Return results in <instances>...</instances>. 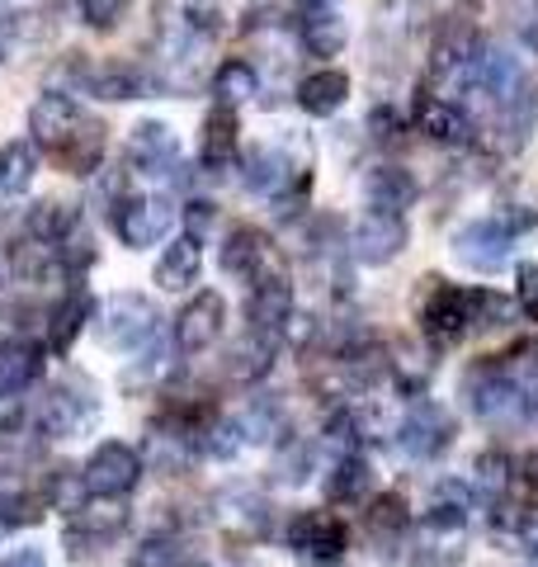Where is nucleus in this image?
Wrapping results in <instances>:
<instances>
[{
	"label": "nucleus",
	"mask_w": 538,
	"mask_h": 567,
	"mask_svg": "<svg viewBox=\"0 0 538 567\" xmlns=\"http://www.w3.org/2000/svg\"><path fill=\"white\" fill-rule=\"evenodd\" d=\"M468 554V516L435 506L411 529V563L416 567H454Z\"/></svg>",
	"instance_id": "1"
},
{
	"label": "nucleus",
	"mask_w": 538,
	"mask_h": 567,
	"mask_svg": "<svg viewBox=\"0 0 538 567\" xmlns=\"http://www.w3.org/2000/svg\"><path fill=\"white\" fill-rule=\"evenodd\" d=\"M161 312L142 293H114L100 312V341L110 350H142L156 336Z\"/></svg>",
	"instance_id": "2"
},
{
	"label": "nucleus",
	"mask_w": 538,
	"mask_h": 567,
	"mask_svg": "<svg viewBox=\"0 0 538 567\" xmlns=\"http://www.w3.org/2000/svg\"><path fill=\"white\" fill-rule=\"evenodd\" d=\"M454 435H458L454 412H444V406L430 402V398L411 402L406 421L397 425V445H402L406 458H435V454H444L448 445H454Z\"/></svg>",
	"instance_id": "3"
},
{
	"label": "nucleus",
	"mask_w": 538,
	"mask_h": 567,
	"mask_svg": "<svg viewBox=\"0 0 538 567\" xmlns=\"http://www.w3.org/2000/svg\"><path fill=\"white\" fill-rule=\"evenodd\" d=\"M81 477H85L90 496H128L142 477V458H137V450L118 445V440H104V445L85 458Z\"/></svg>",
	"instance_id": "4"
},
{
	"label": "nucleus",
	"mask_w": 538,
	"mask_h": 567,
	"mask_svg": "<svg viewBox=\"0 0 538 567\" xmlns=\"http://www.w3.org/2000/svg\"><path fill=\"white\" fill-rule=\"evenodd\" d=\"M454 256L477 275H496L510 260V233L496 218H473L454 233Z\"/></svg>",
	"instance_id": "5"
},
{
	"label": "nucleus",
	"mask_w": 538,
	"mask_h": 567,
	"mask_svg": "<svg viewBox=\"0 0 538 567\" xmlns=\"http://www.w3.org/2000/svg\"><path fill=\"white\" fill-rule=\"evenodd\" d=\"M170 223H175V204L161 199V194H128V199H118V208H114V227L128 246L161 241L170 233Z\"/></svg>",
	"instance_id": "6"
},
{
	"label": "nucleus",
	"mask_w": 538,
	"mask_h": 567,
	"mask_svg": "<svg viewBox=\"0 0 538 567\" xmlns=\"http://www.w3.org/2000/svg\"><path fill=\"white\" fill-rule=\"evenodd\" d=\"M411 237V227L402 213H387V208H369L364 218L354 223V256L364 260V265H387V260H397L402 256V246Z\"/></svg>",
	"instance_id": "7"
},
{
	"label": "nucleus",
	"mask_w": 538,
	"mask_h": 567,
	"mask_svg": "<svg viewBox=\"0 0 538 567\" xmlns=\"http://www.w3.org/2000/svg\"><path fill=\"white\" fill-rule=\"evenodd\" d=\"M463 81H468L473 91L487 95L492 104H506V100L519 95V85H525V66H519V58L510 48L492 43V48H477V58H473V66H468V76Z\"/></svg>",
	"instance_id": "8"
},
{
	"label": "nucleus",
	"mask_w": 538,
	"mask_h": 567,
	"mask_svg": "<svg viewBox=\"0 0 538 567\" xmlns=\"http://www.w3.org/2000/svg\"><path fill=\"white\" fill-rule=\"evenodd\" d=\"M468 393H473V412L482 421H492V425H510V421H519L529 412L525 388H519L510 374H496V369H487V374H473Z\"/></svg>",
	"instance_id": "9"
},
{
	"label": "nucleus",
	"mask_w": 538,
	"mask_h": 567,
	"mask_svg": "<svg viewBox=\"0 0 538 567\" xmlns=\"http://www.w3.org/2000/svg\"><path fill=\"white\" fill-rule=\"evenodd\" d=\"M223 322H227V303L218 293H194L185 312L175 317V346L185 350V354H204L213 341L223 336Z\"/></svg>",
	"instance_id": "10"
},
{
	"label": "nucleus",
	"mask_w": 538,
	"mask_h": 567,
	"mask_svg": "<svg viewBox=\"0 0 538 567\" xmlns=\"http://www.w3.org/2000/svg\"><path fill=\"white\" fill-rule=\"evenodd\" d=\"M256 289H250V303H246V317H250V331L260 336H279L283 322L293 317V284L275 270H265L260 279H250Z\"/></svg>",
	"instance_id": "11"
},
{
	"label": "nucleus",
	"mask_w": 538,
	"mask_h": 567,
	"mask_svg": "<svg viewBox=\"0 0 538 567\" xmlns=\"http://www.w3.org/2000/svg\"><path fill=\"white\" fill-rule=\"evenodd\" d=\"M95 393H90L85 383H58L48 393V402H43V431L48 435H58V440H66V435H81L90 421H95Z\"/></svg>",
	"instance_id": "12"
},
{
	"label": "nucleus",
	"mask_w": 538,
	"mask_h": 567,
	"mask_svg": "<svg viewBox=\"0 0 538 567\" xmlns=\"http://www.w3.org/2000/svg\"><path fill=\"white\" fill-rule=\"evenodd\" d=\"M421 322L444 346L458 341V336H468L473 331V303H468V293L454 289V284H435V289L425 293V303H421Z\"/></svg>",
	"instance_id": "13"
},
{
	"label": "nucleus",
	"mask_w": 538,
	"mask_h": 567,
	"mask_svg": "<svg viewBox=\"0 0 538 567\" xmlns=\"http://www.w3.org/2000/svg\"><path fill=\"white\" fill-rule=\"evenodd\" d=\"M128 162L142 171V175H156V181H166L170 171H179V142L166 123H137L133 137H128Z\"/></svg>",
	"instance_id": "14"
},
{
	"label": "nucleus",
	"mask_w": 538,
	"mask_h": 567,
	"mask_svg": "<svg viewBox=\"0 0 538 567\" xmlns=\"http://www.w3.org/2000/svg\"><path fill=\"white\" fill-rule=\"evenodd\" d=\"M289 544L302 558L331 563V558L345 554V525H340L335 516H327V511H302V516L289 525Z\"/></svg>",
	"instance_id": "15"
},
{
	"label": "nucleus",
	"mask_w": 538,
	"mask_h": 567,
	"mask_svg": "<svg viewBox=\"0 0 538 567\" xmlns=\"http://www.w3.org/2000/svg\"><path fill=\"white\" fill-rule=\"evenodd\" d=\"M76 123H81V110H76V100L71 95H58V91H48L39 104L29 110V133L33 142H43V147H62V142L76 133Z\"/></svg>",
	"instance_id": "16"
},
{
	"label": "nucleus",
	"mask_w": 538,
	"mask_h": 567,
	"mask_svg": "<svg viewBox=\"0 0 538 567\" xmlns=\"http://www.w3.org/2000/svg\"><path fill=\"white\" fill-rule=\"evenodd\" d=\"M477 29L473 24H444V33H439V43H435V52H430V76H444V81H463L468 76V66H473V58H477Z\"/></svg>",
	"instance_id": "17"
},
{
	"label": "nucleus",
	"mask_w": 538,
	"mask_h": 567,
	"mask_svg": "<svg viewBox=\"0 0 538 567\" xmlns=\"http://www.w3.org/2000/svg\"><path fill=\"white\" fill-rule=\"evenodd\" d=\"M223 270L231 279H260L265 270H275V260H269V241L256 233V227H237V233L223 241Z\"/></svg>",
	"instance_id": "18"
},
{
	"label": "nucleus",
	"mask_w": 538,
	"mask_h": 567,
	"mask_svg": "<svg viewBox=\"0 0 538 567\" xmlns=\"http://www.w3.org/2000/svg\"><path fill=\"white\" fill-rule=\"evenodd\" d=\"M241 123L237 114H231V104H218L208 118H204V142H199V152H204V166L208 171H227L231 162H237V147H241Z\"/></svg>",
	"instance_id": "19"
},
{
	"label": "nucleus",
	"mask_w": 538,
	"mask_h": 567,
	"mask_svg": "<svg viewBox=\"0 0 538 567\" xmlns=\"http://www.w3.org/2000/svg\"><path fill=\"white\" fill-rule=\"evenodd\" d=\"M416 128H421L430 142H444V147H463V142H468V133H473V123H468V114H463L458 104H448V100H421Z\"/></svg>",
	"instance_id": "20"
},
{
	"label": "nucleus",
	"mask_w": 538,
	"mask_h": 567,
	"mask_svg": "<svg viewBox=\"0 0 538 567\" xmlns=\"http://www.w3.org/2000/svg\"><path fill=\"white\" fill-rule=\"evenodd\" d=\"M345 100H350V76H345V71H335V66L312 71V76L298 85V104H302V110H308L312 118H331Z\"/></svg>",
	"instance_id": "21"
},
{
	"label": "nucleus",
	"mask_w": 538,
	"mask_h": 567,
	"mask_svg": "<svg viewBox=\"0 0 538 567\" xmlns=\"http://www.w3.org/2000/svg\"><path fill=\"white\" fill-rule=\"evenodd\" d=\"M246 185L256 189V194H283V189H293V162H289V152H279V147H256V152H246Z\"/></svg>",
	"instance_id": "22"
},
{
	"label": "nucleus",
	"mask_w": 538,
	"mask_h": 567,
	"mask_svg": "<svg viewBox=\"0 0 538 567\" xmlns=\"http://www.w3.org/2000/svg\"><path fill=\"white\" fill-rule=\"evenodd\" d=\"M364 194H369V204L373 208H387V213H402L416 204V181H411V171L402 166H373L369 171V181H364Z\"/></svg>",
	"instance_id": "23"
},
{
	"label": "nucleus",
	"mask_w": 538,
	"mask_h": 567,
	"mask_svg": "<svg viewBox=\"0 0 538 567\" xmlns=\"http://www.w3.org/2000/svg\"><path fill=\"white\" fill-rule=\"evenodd\" d=\"M39 369H43V360L29 341H0V398L14 402L33 379H39Z\"/></svg>",
	"instance_id": "24"
},
{
	"label": "nucleus",
	"mask_w": 538,
	"mask_h": 567,
	"mask_svg": "<svg viewBox=\"0 0 538 567\" xmlns=\"http://www.w3.org/2000/svg\"><path fill=\"white\" fill-rule=\"evenodd\" d=\"M52 156L62 162V171L66 175H90L100 166V156H104V128L100 123H76V133H71L62 147H52Z\"/></svg>",
	"instance_id": "25"
},
{
	"label": "nucleus",
	"mask_w": 538,
	"mask_h": 567,
	"mask_svg": "<svg viewBox=\"0 0 538 567\" xmlns=\"http://www.w3.org/2000/svg\"><path fill=\"white\" fill-rule=\"evenodd\" d=\"M218 516H223V525L231 529V535L260 539L269 529V502H265V496H256V492H231V496H223Z\"/></svg>",
	"instance_id": "26"
},
{
	"label": "nucleus",
	"mask_w": 538,
	"mask_h": 567,
	"mask_svg": "<svg viewBox=\"0 0 538 567\" xmlns=\"http://www.w3.org/2000/svg\"><path fill=\"white\" fill-rule=\"evenodd\" d=\"M199 279V241L194 237H179V241H170L166 251H161V260H156V284L166 293H179V289H189V284Z\"/></svg>",
	"instance_id": "27"
},
{
	"label": "nucleus",
	"mask_w": 538,
	"mask_h": 567,
	"mask_svg": "<svg viewBox=\"0 0 538 567\" xmlns=\"http://www.w3.org/2000/svg\"><path fill=\"white\" fill-rule=\"evenodd\" d=\"M85 91H95L100 100H142L152 91V81L142 76L137 66H95V71H85Z\"/></svg>",
	"instance_id": "28"
},
{
	"label": "nucleus",
	"mask_w": 538,
	"mask_h": 567,
	"mask_svg": "<svg viewBox=\"0 0 538 567\" xmlns=\"http://www.w3.org/2000/svg\"><path fill=\"white\" fill-rule=\"evenodd\" d=\"M345 39H350V29L331 6L302 10V43H308V52H317V58H335V52L345 48Z\"/></svg>",
	"instance_id": "29"
},
{
	"label": "nucleus",
	"mask_w": 538,
	"mask_h": 567,
	"mask_svg": "<svg viewBox=\"0 0 538 567\" xmlns=\"http://www.w3.org/2000/svg\"><path fill=\"white\" fill-rule=\"evenodd\" d=\"M269 364H275V336H260V331H250L246 341L231 346V354H227V374L241 379V383L265 379Z\"/></svg>",
	"instance_id": "30"
},
{
	"label": "nucleus",
	"mask_w": 538,
	"mask_h": 567,
	"mask_svg": "<svg viewBox=\"0 0 538 567\" xmlns=\"http://www.w3.org/2000/svg\"><path fill=\"white\" fill-rule=\"evenodd\" d=\"M364 529H369V539H379L383 544V554L392 544H402L406 539V502L397 492H387L379 496L369 511H364Z\"/></svg>",
	"instance_id": "31"
},
{
	"label": "nucleus",
	"mask_w": 538,
	"mask_h": 567,
	"mask_svg": "<svg viewBox=\"0 0 538 567\" xmlns=\"http://www.w3.org/2000/svg\"><path fill=\"white\" fill-rule=\"evenodd\" d=\"M369 487H373V468H369V458H359V454H345L331 468V477H327V496H331V502H340V506H345V502H364Z\"/></svg>",
	"instance_id": "32"
},
{
	"label": "nucleus",
	"mask_w": 538,
	"mask_h": 567,
	"mask_svg": "<svg viewBox=\"0 0 538 567\" xmlns=\"http://www.w3.org/2000/svg\"><path fill=\"white\" fill-rule=\"evenodd\" d=\"M52 256H58V246L52 241H39V237H20L10 241V270L20 284H39L52 275Z\"/></svg>",
	"instance_id": "33"
},
{
	"label": "nucleus",
	"mask_w": 538,
	"mask_h": 567,
	"mask_svg": "<svg viewBox=\"0 0 538 567\" xmlns=\"http://www.w3.org/2000/svg\"><path fill=\"white\" fill-rule=\"evenodd\" d=\"M43 516L39 496L24 487L20 473H0V525H33Z\"/></svg>",
	"instance_id": "34"
},
{
	"label": "nucleus",
	"mask_w": 538,
	"mask_h": 567,
	"mask_svg": "<svg viewBox=\"0 0 538 567\" xmlns=\"http://www.w3.org/2000/svg\"><path fill=\"white\" fill-rule=\"evenodd\" d=\"M33 171H39L33 142H6V147H0V194H20V189H29Z\"/></svg>",
	"instance_id": "35"
},
{
	"label": "nucleus",
	"mask_w": 538,
	"mask_h": 567,
	"mask_svg": "<svg viewBox=\"0 0 538 567\" xmlns=\"http://www.w3.org/2000/svg\"><path fill=\"white\" fill-rule=\"evenodd\" d=\"M260 91V76H256V66L241 62V58H231L218 66V76H213V95H218V104H241Z\"/></svg>",
	"instance_id": "36"
},
{
	"label": "nucleus",
	"mask_w": 538,
	"mask_h": 567,
	"mask_svg": "<svg viewBox=\"0 0 538 567\" xmlns=\"http://www.w3.org/2000/svg\"><path fill=\"white\" fill-rule=\"evenodd\" d=\"M71 227H76V208L71 204H58V199H43V204H33L29 208V237H39V241H52L58 246Z\"/></svg>",
	"instance_id": "37"
},
{
	"label": "nucleus",
	"mask_w": 538,
	"mask_h": 567,
	"mask_svg": "<svg viewBox=\"0 0 538 567\" xmlns=\"http://www.w3.org/2000/svg\"><path fill=\"white\" fill-rule=\"evenodd\" d=\"M85 322H90V298H85V293L62 298V308L52 312V327H48L52 350H71V341L81 336V327H85Z\"/></svg>",
	"instance_id": "38"
},
{
	"label": "nucleus",
	"mask_w": 538,
	"mask_h": 567,
	"mask_svg": "<svg viewBox=\"0 0 538 567\" xmlns=\"http://www.w3.org/2000/svg\"><path fill=\"white\" fill-rule=\"evenodd\" d=\"M473 487L487 496V502H500V496L510 492V458L506 454H477V464H473Z\"/></svg>",
	"instance_id": "39"
},
{
	"label": "nucleus",
	"mask_w": 538,
	"mask_h": 567,
	"mask_svg": "<svg viewBox=\"0 0 538 567\" xmlns=\"http://www.w3.org/2000/svg\"><path fill=\"white\" fill-rule=\"evenodd\" d=\"M496 223L506 227L510 237H515V233H529V227L538 223V194H529V189H519V194H506V199H500V213H496Z\"/></svg>",
	"instance_id": "40"
},
{
	"label": "nucleus",
	"mask_w": 538,
	"mask_h": 567,
	"mask_svg": "<svg viewBox=\"0 0 538 567\" xmlns=\"http://www.w3.org/2000/svg\"><path fill=\"white\" fill-rule=\"evenodd\" d=\"M468 303H473V327H506L510 317H515L510 298H500V293H492V289L468 293Z\"/></svg>",
	"instance_id": "41"
},
{
	"label": "nucleus",
	"mask_w": 538,
	"mask_h": 567,
	"mask_svg": "<svg viewBox=\"0 0 538 567\" xmlns=\"http://www.w3.org/2000/svg\"><path fill=\"white\" fill-rule=\"evenodd\" d=\"M199 445L213 454V458H231V454H241L246 445V435H241V421H213Z\"/></svg>",
	"instance_id": "42"
},
{
	"label": "nucleus",
	"mask_w": 538,
	"mask_h": 567,
	"mask_svg": "<svg viewBox=\"0 0 538 567\" xmlns=\"http://www.w3.org/2000/svg\"><path fill=\"white\" fill-rule=\"evenodd\" d=\"M279 425H283V416H279L275 402H250L246 416H241V435L246 440H275Z\"/></svg>",
	"instance_id": "43"
},
{
	"label": "nucleus",
	"mask_w": 538,
	"mask_h": 567,
	"mask_svg": "<svg viewBox=\"0 0 538 567\" xmlns=\"http://www.w3.org/2000/svg\"><path fill=\"white\" fill-rule=\"evenodd\" d=\"M81 496H85V477H81V473H71V468H52V473H48V502H52V506L76 511Z\"/></svg>",
	"instance_id": "44"
},
{
	"label": "nucleus",
	"mask_w": 538,
	"mask_h": 567,
	"mask_svg": "<svg viewBox=\"0 0 538 567\" xmlns=\"http://www.w3.org/2000/svg\"><path fill=\"white\" fill-rule=\"evenodd\" d=\"M81 525L90 529V535H100L104 544H114V539L123 535V529H128V511H123V506H95Z\"/></svg>",
	"instance_id": "45"
},
{
	"label": "nucleus",
	"mask_w": 538,
	"mask_h": 567,
	"mask_svg": "<svg viewBox=\"0 0 538 567\" xmlns=\"http://www.w3.org/2000/svg\"><path fill=\"white\" fill-rule=\"evenodd\" d=\"M128 567H185V554H179L175 539H147Z\"/></svg>",
	"instance_id": "46"
},
{
	"label": "nucleus",
	"mask_w": 538,
	"mask_h": 567,
	"mask_svg": "<svg viewBox=\"0 0 538 567\" xmlns=\"http://www.w3.org/2000/svg\"><path fill=\"white\" fill-rule=\"evenodd\" d=\"M58 256L66 270H85V265H95V237H85L81 227H71V233L58 241Z\"/></svg>",
	"instance_id": "47"
},
{
	"label": "nucleus",
	"mask_w": 538,
	"mask_h": 567,
	"mask_svg": "<svg viewBox=\"0 0 538 567\" xmlns=\"http://www.w3.org/2000/svg\"><path fill=\"white\" fill-rule=\"evenodd\" d=\"M123 10H128V0H81L85 24H95V29H114L123 20Z\"/></svg>",
	"instance_id": "48"
},
{
	"label": "nucleus",
	"mask_w": 538,
	"mask_h": 567,
	"mask_svg": "<svg viewBox=\"0 0 538 567\" xmlns=\"http://www.w3.org/2000/svg\"><path fill=\"white\" fill-rule=\"evenodd\" d=\"M515 284H519V289H515L519 308L529 312V322H538V265H534V260L519 265V270H515Z\"/></svg>",
	"instance_id": "49"
},
{
	"label": "nucleus",
	"mask_w": 538,
	"mask_h": 567,
	"mask_svg": "<svg viewBox=\"0 0 538 567\" xmlns=\"http://www.w3.org/2000/svg\"><path fill=\"white\" fill-rule=\"evenodd\" d=\"M213 223H218V208H213V204H189V208H185V227H189V237H194V241L208 237V233H213Z\"/></svg>",
	"instance_id": "50"
},
{
	"label": "nucleus",
	"mask_w": 538,
	"mask_h": 567,
	"mask_svg": "<svg viewBox=\"0 0 538 567\" xmlns=\"http://www.w3.org/2000/svg\"><path fill=\"white\" fill-rule=\"evenodd\" d=\"M519 43H525V48H534L538 52V6H529L525 14H519Z\"/></svg>",
	"instance_id": "51"
},
{
	"label": "nucleus",
	"mask_w": 538,
	"mask_h": 567,
	"mask_svg": "<svg viewBox=\"0 0 538 567\" xmlns=\"http://www.w3.org/2000/svg\"><path fill=\"white\" fill-rule=\"evenodd\" d=\"M302 468H308V450H298V454L283 458V464H279V477H283V483H302V477H308Z\"/></svg>",
	"instance_id": "52"
},
{
	"label": "nucleus",
	"mask_w": 538,
	"mask_h": 567,
	"mask_svg": "<svg viewBox=\"0 0 538 567\" xmlns=\"http://www.w3.org/2000/svg\"><path fill=\"white\" fill-rule=\"evenodd\" d=\"M0 567H48V563H43V554H33V548H20V554L0 558Z\"/></svg>",
	"instance_id": "53"
},
{
	"label": "nucleus",
	"mask_w": 538,
	"mask_h": 567,
	"mask_svg": "<svg viewBox=\"0 0 538 567\" xmlns=\"http://www.w3.org/2000/svg\"><path fill=\"white\" fill-rule=\"evenodd\" d=\"M525 477L538 487V450H534V454H525Z\"/></svg>",
	"instance_id": "54"
},
{
	"label": "nucleus",
	"mask_w": 538,
	"mask_h": 567,
	"mask_svg": "<svg viewBox=\"0 0 538 567\" xmlns=\"http://www.w3.org/2000/svg\"><path fill=\"white\" fill-rule=\"evenodd\" d=\"M298 10H321V6H335V0H293Z\"/></svg>",
	"instance_id": "55"
},
{
	"label": "nucleus",
	"mask_w": 538,
	"mask_h": 567,
	"mask_svg": "<svg viewBox=\"0 0 538 567\" xmlns=\"http://www.w3.org/2000/svg\"><path fill=\"white\" fill-rule=\"evenodd\" d=\"M525 398H529V412H534V416H538V383H534V388H529V393H525Z\"/></svg>",
	"instance_id": "56"
},
{
	"label": "nucleus",
	"mask_w": 538,
	"mask_h": 567,
	"mask_svg": "<svg viewBox=\"0 0 538 567\" xmlns=\"http://www.w3.org/2000/svg\"><path fill=\"white\" fill-rule=\"evenodd\" d=\"M529 567H538V539H534V554H529Z\"/></svg>",
	"instance_id": "57"
}]
</instances>
